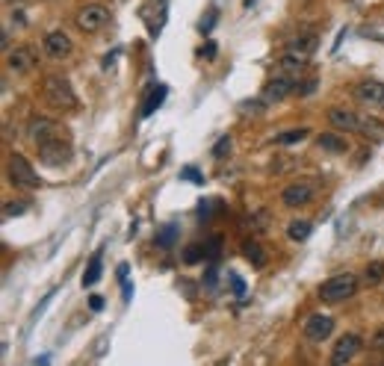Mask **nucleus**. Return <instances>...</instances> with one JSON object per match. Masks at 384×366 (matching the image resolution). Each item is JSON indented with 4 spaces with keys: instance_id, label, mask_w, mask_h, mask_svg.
Returning <instances> with one entry per match:
<instances>
[{
    "instance_id": "1",
    "label": "nucleus",
    "mask_w": 384,
    "mask_h": 366,
    "mask_svg": "<svg viewBox=\"0 0 384 366\" xmlns=\"http://www.w3.org/2000/svg\"><path fill=\"white\" fill-rule=\"evenodd\" d=\"M358 293V278H354L352 272H340L334 275V278H328L322 286H319V299L325 304H337V301H346L352 299V295Z\"/></svg>"
},
{
    "instance_id": "2",
    "label": "nucleus",
    "mask_w": 384,
    "mask_h": 366,
    "mask_svg": "<svg viewBox=\"0 0 384 366\" xmlns=\"http://www.w3.org/2000/svg\"><path fill=\"white\" fill-rule=\"evenodd\" d=\"M42 95L54 110H77V95H74L71 83L63 80V77H45Z\"/></svg>"
},
{
    "instance_id": "3",
    "label": "nucleus",
    "mask_w": 384,
    "mask_h": 366,
    "mask_svg": "<svg viewBox=\"0 0 384 366\" xmlns=\"http://www.w3.org/2000/svg\"><path fill=\"white\" fill-rule=\"evenodd\" d=\"M106 21H110V9L101 6V3H86L83 9H77V15H74L77 30L86 33V36H95L98 30H104Z\"/></svg>"
},
{
    "instance_id": "4",
    "label": "nucleus",
    "mask_w": 384,
    "mask_h": 366,
    "mask_svg": "<svg viewBox=\"0 0 384 366\" xmlns=\"http://www.w3.org/2000/svg\"><path fill=\"white\" fill-rule=\"evenodd\" d=\"M6 174H9V183L21 186V190H38V177L33 172V165H30L21 154H9V163H6Z\"/></svg>"
},
{
    "instance_id": "5",
    "label": "nucleus",
    "mask_w": 384,
    "mask_h": 366,
    "mask_svg": "<svg viewBox=\"0 0 384 366\" xmlns=\"http://www.w3.org/2000/svg\"><path fill=\"white\" fill-rule=\"evenodd\" d=\"M71 145H68L65 139H51L45 145H38V160H42V165H47V169H63V165L71 163Z\"/></svg>"
},
{
    "instance_id": "6",
    "label": "nucleus",
    "mask_w": 384,
    "mask_h": 366,
    "mask_svg": "<svg viewBox=\"0 0 384 366\" xmlns=\"http://www.w3.org/2000/svg\"><path fill=\"white\" fill-rule=\"evenodd\" d=\"M27 133H30V139H33L36 148H38V145H45V142H51V139H63L65 127L59 124V122H54V118H33V122H30V127H27Z\"/></svg>"
},
{
    "instance_id": "7",
    "label": "nucleus",
    "mask_w": 384,
    "mask_h": 366,
    "mask_svg": "<svg viewBox=\"0 0 384 366\" xmlns=\"http://www.w3.org/2000/svg\"><path fill=\"white\" fill-rule=\"evenodd\" d=\"M295 77L290 74H278V77H272L269 83L263 86V101L266 104H275V101H284L287 95H295Z\"/></svg>"
},
{
    "instance_id": "8",
    "label": "nucleus",
    "mask_w": 384,
    "mask_h": 366,
    "mask_svg": "<svg viewBox=\"0 0 384 366\" xmlns=\"http://www.w3.org/2000/svg\"><path fill=\"white\" fill-rule=\"evenodd\" d=\"M354 98L363 106H376V110H384V83L379 80H361L354 86Z\"/></svg>"
},
{
    "instance_id": "9",
    "label": "nucleus",
    "mask_w": 384,
    "mask_h": 366,
    "mask_svg": "<svg viewBox=\"0 0 384 366\" xmlns=\"http://www.w3.org/2000/svg\"><path fill=\"white\" fill-rule=\"evenodd\" d=\"M331 331H334V319L325 316V313H313V316H308V322H304V337L313 340V343L328 340Z\"/></svg>"
},
{
    "instance_id": "10",
    "label": "nucleus",
    "mask_w": 384,
    "mask_h": 366,
    "mask_svg": "<svg viewBox=\"0 0 384 366\" xmlns=\"http://www.w3.org/2000/svg\"><path fill=\"white\" fill-rule=\"evenodd\" d=\"M358 352H361V337L358 334H343V337L337 340V345H334V352H331V363L343 366V363H349Z\"/></svg>"
},
{
    "instance_id": "11",
    "label": "nucleus",
    "mask_w": 384,
    "mask_h": 366,
    "mask_svg": "<svg viewBox=\"0 0 384 366\" xmlns=\"http://www.w3.org/2000/svg\"><path fill=\"white\" fill-rule=\"evenodd\" d=\"M310 198H313V186L310 183H290L287 190L281 192V204L284 207H304V204H310Z\"/></svg>"
},
{
    "instance_id": "12",
    "label": "nucleus",
    "mask_w": 384,
    "mask_h": 366,
    "mask_svg": "<svg viewBox=\"0 0 384 366\" xmlns=\"http://www.w3.org/2000/svg\"><path fill=\"white\" fill-rule=\"evenodd\" d=\"M6 65H9V71H15V74H30L36 65V54L30 51V47H15V51L6 54Z\"/></svg>"
},
{
    "instance_id": "13",
    "label": "nucleus",
    "mask_w": 384,
    "mask_h": 366,
    "mask_svg": "<svg viewBox=\"0 0 384 366\" xmlns=\"http://www.w3.org/2000/svg\"><path fill=\"white\" fill-rule=\"evenodd\" d=\"M328 122L337 127V130H343V133H358L361 115H354L352 110H343V106H331V110H328Z\"/></svg>"
},
{
    "instance_id": "14",
    "label": "nucleus",
    "mask_w": 384,
    "mask_h": 366,
    "mask_svg": "<svg viewBox=\"0 0 384 366\" xmlns=\"http://www.w3.org/2000/svg\"><path fill=\"white\" fill-rule=\"evenodd\" d=\"M45 47H47V54H51V56L63 59V56L71 54V38H68L63 30H54V33L45 36Z\"/></svg>"
},
{
    "instance_id": "15",
    "label": "nucleus",
    "mask_w": 384,
    "mask_h": 366,
    "mask_svg": "<svg viewBox=\"0 0 384 366\" xmlns=\"http://www.w3.org/2000/svg\"><path fill=\"white\" fill-rule=\"evenodd\" d=\"M358 133L363 139H372V142H384V122L376 115H361V124H358Z\"/></svg>"
},
{
    "instance_id": "16",
    "label": "nucleus",
    "mask_w": 384,
    "mask_h": 366,
    "mask_svg": "<svg viewBox=\"0 0 384 366\" xmlns=\"http://www.w3.org/2000/svg\"><path fill=\"white\" fill-rule=\"evenodd\" d=\"M308 71V56H299V54H287L281 59V74H290V77H299Z\"/></svg>"
},
{
    "instance_id": "17",
    "label": "nucleus",
    "mask_w": 384,
    "mask_h": 366,
    "mask_svg": "<svg viewBox=\"0 0 384 366\" xmlns=\"http://www.w3.org/2000/svg\"><path fill=\"white\" fill-rule=\"evenodd\" d=\"M317 45H319V38L313 36V33L295 36L293 42H290V54H299V56H310L313 51H317Z\"/></svg>"
},
{
    "instance_id": "18",
    "label": "nucleus",
    "mask_w": 384,
    "mask_h": 366,
    "mask_svg": "<svg viewBox=\"0 0 384 366\" xmlns=\"http://www.w3.org/2000/svg\"><path fill=\"white\" fill-rule=\"evenodd\" d=\"M166 95H169V89H166L163 83H157V86L151 89V95L145 98V104H142V118L154 115V110H157V106H160V104L166 101Z\"/></svg>"
},
{
    "instance_id": "19",
    "label": "nucleus",
    "mask_w": 384,
    "mask_h": 366,
    "mask_svg": "<svg viewBox=\"0 0 384 366\" xmlns=\"http://www.w3.org/2000/svg\"><path fill=\"white\" fill-rule=\"evenodd\" d=\"M319 145L325 148V151H334V154H346L349 151V142H346V136H343V130L340 133H322Z\"/></svg>"
},
{
    "instance_id": "20",
    "label": "nucleus",
    "mask_w": 384,
    "mask_h": 366,
    "mask_svg": "<svg viewBox=\"0 0 384 366\" xmlns=\"http://www.w3.org/2000/svg\"><path fill=\"white\" fill-rule=\"evenodd\" d=\"M310 233H313V225H310V222H304V219H295V222L287 225V236H290L293 242H304Z\"/></svg>"
},
{
    "instance_id": "21",
    "label": "nucleus",
    "mask_w": 384,
    "mask_h": 366,
    "mask_svg": "<svg viewBox=\"0 0 384 366\" xmlns=\"http://www.w3.org/2000/svg\"><path fill=\"white\" fill-rule=\"evenodd\" d=\"M242 257L249 260L251 266H263L266 263V254L260 249V242H254V240H245L242 242Z\"/></svg>"
},
{
    "instance_id": "22",
    "label": "nucleus",
    "mask_w": 384,
    "mask_h": 366,
    "mask_svg": "<svg viewBox=\"0 0 384 366\" xmlns=\"http://www.w3.org/2000/svg\"><path fill=\"white\" fill-rule=\"evenodd\" d=\"M98 281H101V251H98L92 260H89L86 275H83V286H95Z\"/></svg>"
},
{
    "instance_id": "23",
    "label": "nucleus",
    "mask_w": 384,
    "mask_h": 366,
    "mask_svg": "<svg viewBox=\"0 0 384 366\" xmlns=\"http://www.w3.org/2000/svg\"><path fill=\"white\" fill-rule=\"evenodd\" d=\"M381 278H384V263L381 260H372L367 269H363V281H367L370 286H376V284H381Z\"/></svg>"
},
{
    "instance_id": "24",
    "label": "nucleus",
    "mask_w": 384,
    "mask_h": 366,
    "mask_svg": "<svg viewBox=\"0 0 384 366\" xmlns=\"http://www.w3.org/2000/svg\"><path fill=\"white\" fill-rule=\"evenodd\" d=\"M308 133H310L308 127H293V130H284V133H281L275 142H278V145H293V142H302Z\"/></svg>"
},
{
    "instance_id": "25",
    "label": "nucleus",
    "mask_w": 384,
    "mask_h": 366,
    "mask_svg": "<svg viewBox=\"0 0 384 366\" xmlns=\"http://www.w3.org/2000/svg\"><path fill=\"white\" fill-rule=\"evenodd\" d=\"M201 257H207V245H201V242H192L190 249H186V254H183V263H199Z\"/></svg>"
},
{
    "instance_id": "26",
    "label": "nucleus",
    "mask_w": 384,
    "mask_h": 366,
    "mask_svg": "<svg viewBox=\"0 0 384 366\" xmlns=\"http://www.w3.org/2000/svg\"><path fill=\"white\" fill-rule=\"evenodd\" d=\"M174 236H177V227H174V225H166V227H163V233L157 236V245H172V242H174Z\"/></svg>"
},
{
    "instance_id": "27",
    "label": "nucleus",
    "mask_w": 384,
    "mask_h": 366,
    "mask_svg": "<svg viewBox=\"0 0 384 366\" xmlns=\"http://www.w3.org/2000/svg\"><path fill=\"white\" fill-rule=\"evenodd\" d=\"M228 151H231V139H228V136H222V139L213 145V157H216V160H225V154H228Z\"/></svg>"
},
{
    "instance_id": "28",
    "label": "nucleus",
    "mask_w": 384,
    "mask_h": 366,
    "mask_svg": "<svg viewBox=\"0 0 384 366\" xmlns=\"http://www.w3.org/2000/svg\"><path fill=\"white\" fill-rule=\"evenodd\" d=\"M228 281H231V290H234L236 299H242V295H245V284H242L240 275H236V272H228Z\"/></svg>"
},
{
    "instance_id": "29",
    "label": "nucleus",
    "mask_w": 384,
    "mask_h": 366,
    "mask_svg": "<svg viewBox=\"0 0 384 366\" xmlns=\"http://www.w3.org/2000/svg\"><path fill=\"white\" fill-rule=\"evenodd\" d=\"M181 177H183V181H190V183H204V177H201V172L195 169V165H186V169H181Z\"/></svg>"
},
{
    "instance_id": "30",
    "label": "nucleus",
    "mask_w": 384,
    "mask_h": 366,
    "mask_svg": "<svg viewBox=\"0 0 384 366\" xmlns=\"http://www.w3.org/2000/svg\"><path fill=\"white\" fill-rule=\"evenodd\" d=\"M24 204H27V201H6V207H3V213H6V216H21V213L27 210Z\"/></svg>"
},
{
    "instance_id": "31",
    "label": "nucleus",
    "mask_w": 384,
    "mask_h": 366,
    "mask_svg": "<svg viewBox=\"0 0 384 366\" xmlns=\"http://www.w3.org/2000/svg\"><path fill=\"white\" fill-rule=\"evenodd\" d=\"M317 92V80H304V83H295V95H313Z\"/></svg>"
},
{
    "instance_id": "32",
    "label": "nucleus",
    "mask_w": 384,
    "mask_h": 366,
    "mask_svg": "<svg viewBox=\"0 0 384 366\" xmlns=\"http://www.w3.org/2000/svg\"><path fill=\"white\" fill-rule=\"evenodd\" d=\"M370 349H376V352H384V328H379L376 334L370 337Z\"/></svg>"
},
{
    "instance_id": "33",
    "label": "nucleus",
    "mask_w": 384,
    "mask_h": 366,
    "mask_svg": "<svg viewBox=\"0 0 384 366\" xmlns=\"http://www.w3.org/2000/svg\"><path fill=\"white\" fill-rule=\"evenodd\" d=\"M213 24H216V9H210V12H207V18H204V21L199 24V30H201V33H210V30H213Z\"/></svg>"
},
{
    "instance_id": "34",
    "label": "nucleus",
    "mask_w": 384,
    "mask_h": 366,
    "mask_svg": "<svg viewBox=\"0 0 384 366\" xmlns=\"http://www.w3.org/2000/svg\"><path fill=\"white\" fill-rule=\"evenodd\" d=\"M213 204H216V201H201V207H199V216H201V219H207V216L213 213Z\"/></svg>"
},
{
    "instance_id": "35",
    "label": "nucleus",
    "mask_w": 384,
    "mask_h": 366,
    "mask_svg": "<svg viewBox=\"0 0 384 366\" xmlns=\"http://www.w3.org/2000/svg\"><path fill=\"white\" fill-rule=\"evenodd\" d=\"M201 56H204V59H213V56H216V45H213V42H207V45L201 47Z\"/></svg>"
},
{
    "instance_id": "36",
    "label": "nucleus",
    "mask_w": 384,
    "mask_h": 366,
    "mask_svg": "<svg viewBox=\"0 0 384 366\" xmlns=\"http://www.w3.org/2000/svg\"><path fill=\"white\" fill-rule=\"evenodd\" d=\"M89 308H92V310H104V295H92V301H89Z\"/></svg>"
}]
</instances>
